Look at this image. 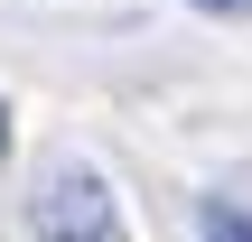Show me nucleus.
<instances>
[{"label":"nucleus","mask_w":252,"mask_h":242,"mask_svg":"<svg viewBox=\"0 0 252 242\" xmlns=\"http://www.w3.org/2000/svg\"><path fill=\"white\" fill-rule=\"evenodd\" d=\"M28 224H37V242H122L112 187H103V168H84V159H47V177H37V196H28Z\"/></svg>","instance_id":"obj_1"},{"label":"nucleus","mask_w":252,"mask_h":242,"mask_svg":"<svg viewBox=\"0 0 252 242\" xmlns=\"http://www.w3.org/2000/svg\"><path fill=\"white\" fill-rule=\"evenodd\" d=\"M196 242H252V205L206 196V205H196Z\"/></svg>","instance_id":"obj_2"},{"label":"nucleus","mask_w":252,"mask_h":242,"mask_svg":"<svg viewBox=\"0 0 252 242\" xmlns=\"http://www.w3.org/2000/svg\"><path fill=\"white\" fill-rule=\"evenodd\" d=\"M206 19H252V0H196Z\"/></svg>","instance_id":"obj_3"},{"label":"nucleus","mask_w":252,"mask_h":242,"mask_svg":"<svg viewBox=\"0 0 252 242\" xmlns=\"http://www.w3.org/2000/svg\"><path fill=\"white\" fill-rule=\"evenodd\" d=\"M0 159H9V103H0Z\"/></svg>","instance_id":"obj_4"}]
</instances>
